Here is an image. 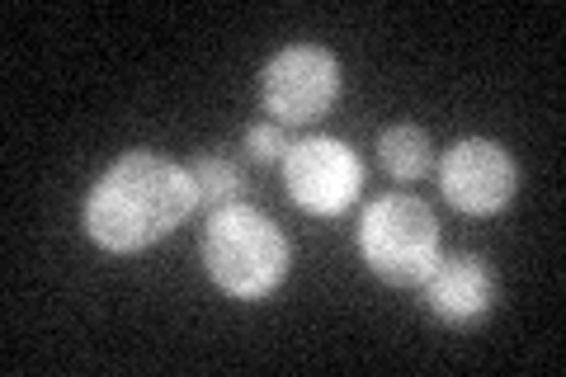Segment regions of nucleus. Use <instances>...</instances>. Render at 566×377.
Returning a JSON list of instances; mask_svg holds the SVG:
<instances>
[{
  "instance_id": "nucleus-1",
  "label": "nucleus",
  "mask_w": 566,
  "mask_h": 377,
  "mask_svg": "<svg viewBox=\"0 0 566 377\" xmlns=\"http://www.w3.org/2000/svg\"><path fill=\"white\" fill-rule=\"evenodd\" d=\"M199 208L189 166L161 151H123L81 203V227L109 255H142Z\"/></svg>"
},
{
  "instance_id": "nucleus-2",
  "label": "nucleus",
  "mask_w": 566,
  "mask_h": 377,
  "mask_svg": "<svg viewBox=\"0 0 566 377\" xmlns=\"http://www.w3.org/2000/svg\"><path fill=\"white\" fill-rule=\"evenodd\" d=\"M199 260L212 289L237 302H264L283 289L293 269V241L270 212L255 203H222L203 218Z\"/></svg>"
},
{
  "instance_id": "nucleus-3",
  "label": "nucleus",
  "mask_w": 566,
  "mask_h": 377,
  "mask_svg": "<svg viewBox=\"0 0 566 377\" xmlns=\"http://www.w3.org/2000/svg\"><path fill=\"white\" fill-rule=\"evenodd\" d=\"M354 245H359L368 274L392 283V289H420L434 260L444 255L434 208L416 193H382V199L368 203L359 231H354Z\"/></svg>"
},
{
  "instance_id": "nucleus-4",
  "label": "nucleus",
  "mask_w": 566,
  "mask_h": 377,
  "mask_svg": "<svg viewBox=\"0 0 566 377\" xmlns=\"http://www.w3.org/2000/svg\"><path fill=\"white\" fill-rule=\"evenodd\" d=\"M340 100V62L322 43L279 48L260 71V104L279 128H307Z\"/></svg>"
},
{
  "instance_id": "nucleus-5",
  "label": "nucleus",
  "mask_w": 566,
  "mask_h": 377,
  "mask_svg": "<svg viewBox=\"0 0 566 377\" xmlns=\"http://www.w3.org/2000/svg\"><path fill=\"white\" fill-rule=\"evenodd\" d=\"M434 175L444 203L458 208L463 218H495L520 193V160L495 137H458L434 160Z\"/></svg>"
},
{
  "instance_id": "nucleus-6",
  "label": "nucleus",
  "mask_w": 566,
  "mask_h": 377,
  "mask_svg": "<svg viewBox=\"0 0 566 377\" xmlns=\"http://www.w3.org/2000/svg\"><path fill=\"white\" fill-rule=\"evenodd\" d=\"M283 189L312 218H340L364 189V160L340 137H303L283 156Z\"/></svg>"
},
{
  "instance_id": "nucleus-7",
  "label": "nucleus",
  "mask_w": 566,
  "mask_h": 377,
  "mask_svg": "<svg viewBox=\"0 0 566 377\" xmlns=\"http://www.w3.org/2000/svg\"><path fill=\"white\" fill-rule=\"evenodd\" d=\"M420 289H424V307L444 321V326H476L495 307L501 283H495V269L486 264V255L453 250V255L434 260Z\"/></svg>"
},
{
  "instance_id": "nucleus-8",
  "label": "nucleus",
  "mask_w": 566,
  "mask_h": 377,
  "mask_svg": "<svg viewBox=\"0 0 566 377\" xmlns=\"http://www.w3.org/2000/svg\"><path fill=\"white\" fill-rule=\"evenodd\" d=\"M378 160L397 185H416L434 170V142L420 123H392L378 133Z\"/></svg>"
},
{
  "instance_id": "nucleus-9",
  "label": "nucleus",
  "mask_w": 566,
  "mask_h": 377,
  "mask_svg": "<svg viewBox=\"0 0 566 377\" xmlns=\"http://www.w3.org/2000/svg\"><path fill=\"white\" fill-rule=\"evenodd\" d=\"M185 166H189L193 189H199V208L212 212V208L241 199V170H237V160H227L218 151H199L193 160H185Z\"/></svg>"
},
{
  "instance_id": "nucleus-10",
  "label": "nucleus",
  "mask_w": 566,
  "mask_h": 377,
  "mask_svg": "<svg viewBox=\"0 0 566 377\" xmlns=\"http://www.w3.org/2000/svg\"><path fill=\"white\" fill-rule=\"evenodd\" d=\"M245 156H251L255 166H283V156H289V137H283L279 123H255V128L245 133Z\"/></svg>"
}]
</instances>
